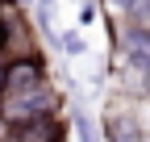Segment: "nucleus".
<instances>
[{"instance_id": "423d86ee", "label": "nucleus", "mask_w": 150, "mask_h": 142, "mask_svg": "<svg viewBox=\"0 0 150 142\" xmlns=\"http://www.w3.org/2000/svg\"><path fill=\"white\" fill-rule=\"evenodd\" d=\"M0 50H8V13L0 9Z\"/></svg>"}, {"instance_id": "20e7f679", "label": "nucleus", "mask_w": 150, "mask_h": 142, "mask_svg": "<svg viewBox=\"0 0 150 142\" xmlns=\"http://www.w3.org/2000/svg\"><path fill=\"white\" fill-rule=\"evenodd\" d=\"M75 130H79V142H100V130L83 109H75Z\"/></svg>"}, {"instance_id": "39448f33", "label": "nucleus", "mask_w": 150, "mask_h": 142, "mask_svg": "<svg viewBox=\"0 0 150 142\" xmlns=\"http://www.w3.org/2000/svg\"><path fill=\"white\" fill-rule=\"evenodd\" d=\"M63 50H67V55H79V50H83V38H79V33H63Z\"/></svg>"}, {"instance_id": "f03ea898", "label": "nucleus", "mask_w": 150, "mask_h": 142, "mask_svg": "<svg viewBox=\"0 0 150 142\" xmlns=\"http://www.w3.org/2000/svg\"><path fill=\"white\" fill-rule=\"evenodd\" d=\"M108 142H142L138 121H134V117H125V113L108 117Z\"/></svg>"}, {"instance_id": "f257e3e1", "label": "nucleus", "mask_w": 150, "mask_h": 142, "mask_svg": "<svg viewBox=\"0 0 150 142\" xmlns=\"http://www.w3.org/2000/svg\"><path fill=\"white\" fill-rule=\"evenodd\" d=\"M121 46H125L129 63H134L138 71H146V75H150V25H125Z\"/></svg>"}, {"instance_id": "0eeeda50", "label": "nucleus", "mask_w": 150, "mask_h": 142, "mask_svg": "<svg viewBox=\"0 0 150 142\" xmlns=\"http://www.w3.org/2000/svg\"><path fill=\"white\" fill-rule=\"evenodd\" d=\"M0 96H4V63H0Z\"/></svg>"}, {"instance_id": "7ed1b4c3", "label": "nucleus", "mask_w": 150, "mask_h": 142, "mask_svg": "<svg viewBox=\"0 0 150 142\" xmlns=\"http://www.w3.org/2000/svg\"><path fill=\"white\" fill-rule=\"evenodd\" d=\"M125 17H129V25H146L150 21V0H112Z\"/></svg>"}]
</instances>
